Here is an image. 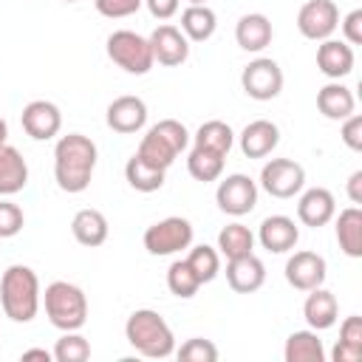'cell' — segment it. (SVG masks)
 <instances>
[{"instance_id":"f6af8a7d","label":"cell","mask_w":362,"mask_h":362,"mask_svg":"<svg viewBox=\"0 0 362 362\" xmlns=\"http://www.w3.org/2000/svg\"><path fill=\"white\" fill-rule=\"evenodd\" d=\"M6 139H8V124H6V119L0 116V144H6Z\"/></svg>"},{"instance_id":"f35d334b","label":"cell","mask_w":362,"mask_h":362,"mask_svg":"<svg viewBox=\"0 0 362 362\" xmlns=\"http://www.w3.org/2000/svg\"><path fill=\"white\" fill-rule=\"evenodd\" d=\"M93 6H96V11H99L102 17H107V20H122V17L136 14V11L144 6V0H93Z\"/></svg>"},{"instance_id":"60d3db41","label":"cell","mask_w":362,"mask_h":362,"mask_svg":"<svg viewBox=\"0 0 362 362\" xmlns=\"http://www.w3.org/2000/svg\"><path fill=\"white\" fill-rule=\"evenodd\" d=\"M339 28H342V37H345L348 45H359V42H362V8L348 11V14L342 17Z\"/></svg>"},{"instance_id":"e0dca14e","label":"cell","mask_w":362,"mask_h":362,"mask_svg":"<svg viewBox=\"0 0 362 362\" xmlns=\"http://www.w3.org/2000/svg\"><path fill=\"white\" fill-rule=\"evenodd\" d=\"M257 240L266 252L272 255H286L297 246L300 240V226L294 223V218L288 215H269L263 218V223L257 226Z\"/></svg>"},{"instance_id":"2e32d148","label":"cell","mask_w":362,"mask_h":362,"mask_svg":"<svg viewBox=\"0 0 362 362\" xmlns=\"http://www.w3.org/2000/svg\"><path fill=\"white\" fill-rule=\"evenodd\" d=\"M337 215V201H334V192L325 189V187H311L305 192H300V201H297V221L303 226H311V229H320L325 223H331Z\"/></svg>"},{"instance_id":"7dc6e473","label":"cell","mask_w":362,"mask_h":362,"mask_svg":"<svg viewBox=\"0 0 362 362\" xmlns=\"http://www.w3.org/2000/svg\"><path fill=\"white\" fill-rule=\"evenodd\" d=\"M65 3H76V0H65Z\"/></svg>"},{"instance_id":"836d02e7","label":"cell","mask_w":362,"mask_h":362,"mask_svg":"<svg viewBox=\"0 0 362 362\" xmlns=\"http://www.w3.org/2000/svg\"><path fill=\"white\" fill-rule=\"evenodd\" d=\"M189 263V269L195 272V277L204 283H212L221 272V255L215 246H206V243H198V246H189V255L184 257Z\"/></svg>"},{"instance_id":"d590c367","label":"cell","mask_w":362,"mask_h":362,"mask_svg":"<svg viewBox=\"0 0 362 362\" xmlns=\"http://www.w3.org/2000/svg\"><path fill=\"white\" fill-rule=\"evenodd\" d=\"M51 354L57 362H85L90 356V342L79 331H62Z\"/></svg>"},{"instance_id":"5b68a950","label":"cell","mask_w":362,"mask_h":362,"mask_svg":"<svg viewBox=\"0 0 362 362\" xmlns=\"http://www.w3.org/2000/svg\"><path fill=\"white\" fill-rule=\"evenodd\" d=\"M45 317L59 331H79L88 322V297L68 280H54L42 291Z\"/></svg>"},{"instance_id":"ffe728a7","label":"cell","mask_w":362,"mask_h":362,"mask_svg":"<svg viewBox=\"0 0 362 362\" xmlns=\"http://www.w3.org/2000/svg\"><path fill=\"white\" fill-rule=\"evenodd\" d=\"M274 40V28H272V20L260 11H249L238 20L235 25V42L249 51V54H260L263 48H269Z\"/></svg>"},{"instance_id":"4fadbf2b","label":"cell","mask_w":362,"mask_h":362,"mask_svg":"<svg viewBox=\"0 0 362 362\" xmlns=\"http://www.w3.org/2000/svg\"><path fill=\"white\" fill-rule=\"evenodd\" d=\"M147 40L153 48V59L164 68H175L181 62H187V57H189V40L184 37V31L178 25L161 23L153 28V34Z\"/></svg>"},{"instance_id":"ab89813d","label":"cell","mask_w":362,"mask_h":362,"mask_svg":"<svg viewBox=\"0 0 362 362\" xmlns=\"http://www.w3.org/2000/svg\"><path fill=\"white\" fill-rule=\"evenodd\" d=\"M339 139L345 141L348 150H354V153L362 150V116H359V113H351L348 119H342Z\"/></svg>"},{"instance_id":"484cf974","label":"cell","mask_w":362,"mask_h":362,"mask_svg":"<svg viewBox=\"0 0 362 362\" xmlns=\"http://www.w3.org/2000/svg\"><path fill=\"white\" fill-rule=\"evenodd\" d=\"M71 232H74L76 243L93 249V246H102V243L107 240L110 226H107V218H105L99 209H90V206H88V209H79V212L74 215Z\"/></svg>"},{"instance_id":"ac0fdd59","label":"cell","mask_w":362,"mask_h":362,"mask_svg":"<svg viewBox=\"0 0 362 362\" xmlns=\"http://www.w3.org/2000/svg\"><path fill=\"white\" fill-rule=\"evenodd\" d=\"M238 144L246 158H266L280 144V127L269 119H255L240 130Z\"/></svg>"},{"instance_id":"7402d4cb","label":"cell","mask_w":362,"mask_h":362,"mask_svg":"<svg viewBox=\"0 0 362 362\" xmlns=\"http://www.w3.org/2000/svg\"><path fill=\"white\" fill-rule=\"evenodd\" d=\"M317 107L325 119L342 122L356 110V99H354V90L348 85H342L339 79H331L328 85H322L317 90Z\"/></svg>"},{"instance_id":"4dcf8cb0","label":"cell","mask_w":362,"mask_h":362,"mask_svg":"<svg viewBox=\"0 0 362 362\" xmlns=\"http://www.w3.org/2000/svg\"><path fill=\"white\" fill-rule=\"evenodd\" d=\"M223 164H226V156L223 153H215V150H206V147H195L189 150L187 156V170L195 181H218L221 173H223Z\"/></svg>"},{"instance_id":"74e56055","label":"cell","mask_w":362,"mask_h":362,"mask_svg":"<svg viewBox=\"0 0 362 362\" xmlns=\"http://www.w3.org/2000/svg\"><path fill=\"white\" fill-rule=\"evenodd\" d=\"M23 226H25L23 209L14 201L0 198V238H14L23 232Z\"/></svg>"},{"instance_id":"7bdbcfd3","label":"cell","mask_w":362,"mask_h":362,"mask_svg":"<svg viewBox=\"0 0 362 362\" xmlns=\"http://www.w3.org/2000/svg\"><path fill=\"white\" fill-rule=\"evenodd\" d=\"M348 198L354 206L362 204V170H354L351 178H348Z\"/></svg>"},{"instance_id":"7a4b0ae2","label":"cell","mask_w":362,"mask_h":362,"mask_svg":"<svg viewBox=\"0 0 362 362\" xmlns=\"http://www.w3.org/2000/svg\"><path fill=\"white\" fill-rule=\"evenodd\" d=\"M42 291L31 266L11 263L0 277V308L11 322H31L40 311Z\"/></svg>"},{"instance_id":"ba28073f","label":"cell","mask_w":362,"mask_h":362,"mask_svg":"<svg viewBox=\"0 0 362 362\" xmlns=\"http://www.w3.org/2000/svg\"><path fill=\"white\" fill-rule=\"evenodd\" d=\"M260 187L272 198H280V201L294 198L305 187V170L294 158H269L260 170Z\"/></svg>"},{"instance_id":"52a82bcc","label":"cell","mask_w":362,"mask_h":362,"mask_svg":"<svg viewBox=\"0 0 362 362\" xmlns=\"http://www.w3.org/2000/svg\"><path fill=\"white\" fill-rule=\"evenodd\" d=\"M192 223L181 215H170V218H161L156 221L153 226L144 229V249L156 257H167V255H178L184 249L192 246Z\"/></svg>"},{"instance_id":"d4e9b609","label":"cell","mask_w":362,"mask_h":362,"mask_svg":"<svg viewBox=\"0 0 362 362\" xmlns=\"http://www.w3.org/2000/svg\"><path fill=\"white\" fill-rule=\"evenodd\" d=\"M334 232L337 243L348 257H362V209L348 206L339 215H334Z\"/></svg>"},{"instance_id":"3957f363","label":"cell","mask_w":362,"mask_h":362,"mask_svg":"<svg viewBox=\"0 0 362 362\" xmlns=\"http://www.w3.org/2000/svg\"><path fill=\"white\" fill-rule=\"evenodd\" d=\"M124 337L130 348L147 359H167L175 354V334L153 308H136L124 322Z\"/></svg>"},{"instance_id":"1f68e13d","label":"cell","mask_w":362,"mask_h":362,"mask_svg":"<svg viewBox=\"0 0 362 362\" xmlns=\"http://www.w3.org/2000/svg\"><path fill=\"white\" fill-rule=\"evenodd\" d=\"M189 139L195 141V147H206V150H215V153L229 156V150H232V144H235V130H232L226 122H221V119H209V122H204V124L195 130V136H189Z\"/></svg>"},{"instance_id":"f1b7e54d","label":"cell","mask_w":362,"mask_h":362,"mask_svg":"<svg viewBox=\"0 0 362 362\" xmlns=\"http://www.w3.org/2000/svg\"><path fill=\"white\" fill-rule=\"evenodd\" d=\"M218 28V17L215 11L204 3V6H187L181 11V31L189 42H206Z\"/></svg>"},{"instance_id":"8d00e7d4","label":"cell","mask_w":362,"mask_h":362,"mask_svg":"<svg viewBox=\"0 0 362 362\" xmlns=\"http://www.w3.org/2000/svg\"><path fill=\"white\" fill-rule=\"evenodd\" d=\"M175 356L181 362H218V348L212 339L192 337V339L181 342V348H175Z\"/></svg>"},{"instance_id":"cb8c5ba5","label":"cell","mask_w":362,"mask_h":362,"mask_svg":"<svg viewBox=\"0 0 362 362\" xmlns=\"http://www.w3.org/2000/svg\"><path fill=\"white\" fill-rule=\"evenodd\" d=\"M28 184V164L17 147L0 144V198L17 195Z\"/></svg>"},{"instance_id":"e575fe53","label":"cell","mask_w":362,"mask_h":362,"mask_svg":"<svg viewBox=\"0 0 362 362\" xmlns=\"http://www.w3.org/2000/svg\"><path fill=\"white\" fill-rule=\"evenodd\" d=\"M167 288L181 297V300H189L195 297V291L201 288V280L195 277V272L189 269L187 260H173L170 269H167Z\"/></svg>"},{"instance_id":"603a6c76","label":"cell","mask_w":362,"mask_h":362,"mask_svg":"<svg viewBox=\"0 0 362 362\" xmlns=\"http://www.w3.org/2000/svg\"><path fill=\"white\" fill-rule=\"evenodd\" d=\"M303 317H305V322H308L311 331H325V328H331L337 322L339 303H337V297L328 288L317 286V288L308 291V297L303 303Z\"/></svg>"},{"instance_id":"5bb4252c","label":"cell","mask_w":362,"mask_h":362,"mask_svg":"<svg viewBox=\"0 0 362 362\" xmlns=\"http://www.w3.org/2000/svg\"><path fill=\"white\" fill-rule=\"evenodd\" d=\"M105 122L113 133L133 136L147 124V105L141 96H133V93L116 96L105 110Z\"/></svg>"},{"instance_id":"b9f144b4","label":"cell","mask_w":362,"mask_h":362,"mask_svg":"<svg viewBox=\"0 0 362 362\" xmlns=\"http://www.w3.org/2000/svg\"><path fill=\"white\" fill-rule=\"evenodd\" d=\"M144 6L156 20H170L178 14V0H144Z\"/></svg>"},{"instance_id":"6da1fadb","label":"cell","mask_w":362,"mask_h":362,"mask_svg":"<svg viewBox=\"0 0 362 362\" xmlns=\"http://www.w3.org/2000/svg\"><path fill=\"white\" fill-rule=\"evenodd\" d=\"M96 158H99V150H96L93 139H88L85 133L59 136V141L54 147L57 187L68 195L85 192L90 187V178H93V170H96Z\"/></svg>"},{"instance_id":"bcb514c9","label":"cell","mask_w":362,"mask_h":362,"mask_svg":"<svg viewBox=\"0 0 362 362\" xmlns=\"http://www.w3.org/2000/svg\"><path fill=\"white\" fill-rule=\"evenodd\" d=\"M187 3H189V6H204L206 0H187Z\"/></svg>"},{"instance_id":"7c38bea8","label":"cell","mask_w":362,"mask_h":362,"mask_svg":"<svg viewBox=\"0 0 362 362\" xmlns=\"http://www.w3.org/2000/svg\"><path fill=\"white\" fill-rule=\"evenodd\" d=\"M328 277V263L322 255L300 249L286 260V283L297 291H311L317 286H322Z\"/></svg>"},{"instance_id":"d6a6232c","label":"cell","mask_w":362,"mask_h":362,"mask_svg":"<svg viewBox=\"0 0 362 362\" xmlns=\"http://www.w3.org/2000/svg\"><path fill=\"white\" fill-rule=\"evenodd\" d=\"M164 173L167 170H158V167H150V164H144L136 153L127 158V164H124V178H127V184L136 189V192H156V189H161L164 187Z\"/></svg>"},{"instance_id":"277c9868","label":"cell","mask_w":362,"mask_h":362,"mask_svg":"<svg viewBox=\"0 0 362 362\" xmlns=\"http://www.w3.org/2000/svg\"><path fill=\"white\" fill-rule=\"evenodd\" d=\"M189 144V130L178 122V119H161L156 122L139 141V150L136 156L150 164V167H158V170H167L173 167V161L187 150Z\"/></svg>"},{"instance_id":"ee69618b","label":"cell","mask_w":362,"mask_h":362,"mask_svg":"<svg viewBox=\"0 0 362 362\" xmlns=\"http://www.w3.org/2000/svg\"><path fill=\"white\" fill-rule=\"evenodd\" d=\"M23 362H28V359H42V362H51L54 359V354L51 351H45V348H28V351H23V356H20Z\"/></svg>"},{"instance_id":"83f0119b","label":"cell","mask_w":362,"mask_h":362,"mask_svg":"<svg viewBox=\"0 0 362 362\" xmlns=\"http://www.w3.org/2000/svg\"><path fill=\"white\" fill-rule=\"evenodd\" d=\"M334 362H359L362 359V317L351 314L339 325V339L331 351Z\"/></svg>"},{"instance_id":"d6986e66","label":"cell","mask_w":362,"mask_h":362,"mask_svg":"<svg viewBox=\"0 0 362 362\" xmlns=\"http://www.w3.org/2000/svg\"><path fill=\"white\" fill-rule=\"evenodd\" d=\"M226 283H229V288L238 291V294H252V291H257V288L266 283V266H263V260H260L255 252H249V255H243V257L226 260Z\"/></svg>"},{"instance_id":"9c48e42d","label":"cell","mask_w":362,"mask_h":362,"mask_svg":"<svg viewBox=\"0 0 362 362\" xmlns=\"http://www.w3.org/2000/svg\"><path fill=\"white\" fill-rule=\"evenodd\" d=\"M240 88L249 99L269 102V99L280 96V90H283V68L272 57H257L243 68Z\"/></svg>"},{"instance_id":"8fae6325","label":"cell","mask_w":362,"mask_h":362,"mask_svg":"<svg viewBox=\"0 0 362 362\" xmlns=\"http://www.w3.org/2000/svg\"><path fill=\"white\" fill-rule=\"evenodd\" d=\"M339 25V8L334 0H308L297 11V31L305 40L322 42L328 40Z\"/></svg>"},{"instance_id":"4316f807","label":"cell","mask_w":362,"mask_h":362,"mask_svg":"<svg viewBox=\"0 0 362 362\" xmlns=\"http://www.w3.org/2000/svg\"><path fill=\"white\" fill-rule=\"evenodd\" d=\"M283 359H286V362H325L322 339H320L317 331H311V328L294 331V334H288V339H286Z\"/></svg>"},{"instance_id":"30bf717a","label":"cell","mask_w":362,"mask_h":362,"mask_svg":"<svg viewBox=\"0 0 362 362\" xmlns=\"http://www.w3.org/2000/svg\"><path fill=\"white\" fill-rule=\"evenodd\" d=\"M215 201H218V209L232 218L249 215L257 206V181H252L243 173H232L218 184Z\"/></svg>"},{"instance_id":"8992f818","label":"cell","mask_w":362,"mask_h":362,"mask_svg":"<svg viewBox=\"0 0 362 362\" xmlns=\"http://www.w3.org/2000/svg\"><path fill=\"white\" fill-rule=\"evenodd\" d=\"M107 48V57L113 65H119L124 74H133V76H144L153 71L156 59H153V48H150V40L130 31V28H119L107 37L105 42Z\"/></svg>"},{"instance_id":"9a60e30c","label":"cell","mask_w":362,"mask_h":362,"mask_svg":"<svg viewBox=\"0 0 362 362\" xmlns=\"http://www.w3.org/2000/svg\"><path fill=\"white\" fill-rule=\"evenodd\" d=\"M20 124L23 130L34 139V141H48L62 130V113L54 102L48 99H34L23 107L20 113Z\"/></svg>"},{"instance_id":"44dd1931","label":"cell","mask_w":362,"mask_h":362,"mask_svg":"<svg viewBox=\"0 0 362 362\" xmlns=\"http://www.w3.org/2000/svg\"><path fill=\"white\" fill-rule=\"evenodd\" d=\"M354 45H348L345 40H322L317 45V68L322 76L328 79H342L354 71Z\"/></svg>"},{"instance_id":"f546056e","label":"cell","mask_w":362,"mask_h":362,"mask_svg":"<svg viewBox=\"0 0 362 362\" xmlns=\"http://www.w3.org/2000/svg\"><path fill=\"white\" fill-rule=\"evenodd\" d=\"M218 255L232 260V257H243L249 252H255V232L243 223H226L221 232H218Z\"/></svg>"}]
</instances>
